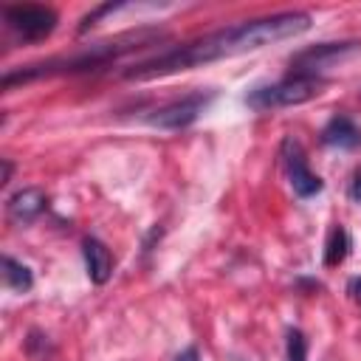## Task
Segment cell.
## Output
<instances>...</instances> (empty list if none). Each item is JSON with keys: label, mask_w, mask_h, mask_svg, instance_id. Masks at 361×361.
Instances as JSON below:
<instances>
[{"label": "cell", "mask_w": 361, "mask_h": 361, "mask_svg": "<svg viewBox=\"0 0 361 361\" xmlns=\"http://www.w3.org/2000/svg\"><path fill=\"white\" fill-rule=\"evenodd\" d=\"M231 361H243V358H231Z\"/></svg>", "instance_id": "cell-18"}, {"label": "cell", "mask_w": 361, "mask_h": 361, "mask_svg": "<svg viewBox=\"0 0 361 361\" xmlns=\"http://www.w3.org/2000/svg\"><path fill=\"white\" fill-rule=\"evenodd\" d=\"M324 87L322 76H307V73H290L274 85H262L254 87L245 96V104L257 113L265 110H276V107H293V104H305L310 99H316Z\"/></svg>", "instance_id": "cell-3"}, {"label": "cell", "mask_w": 361, "mask_h": 361, "mask_svg": "<svg viewBox=\"0 0 361 361\" xmlns=\"http://www.w3.org/2000/svg\"><path fill=\"white\" fill-rule=\"evenodd\" d=\"M82 257H85V268L93 285H104L113 274V257L107 251V245L96 237H85L82 243Z\"/></svg>", "instance_id": "cell-10"}, {"label": "cell", "mask_w": 361, "mask_h": 361, "mask_svg": "<svg viewBox=\"0 0 361 361\" xmlns=\"http://www.w3.org/2000/svg\"><path fill=\"white\" fill-rule=\"evenodd\" d=\"M11 161L8 158H3V175H0V183H8V178H11Z\"/></svg>", "instance_id": "cell-17"}, {"label": "cell", "mask_w": 361, "mask_h": 361, "mask_svg": "<svg viewBox=\"0 0 361 361\" xmlns=\"http://www.w3.org/2000/svg\"><path fill=\"white\" fill-rule=\"evenodd\" d=\"M3 17L23 39H45L56 28V11L48 6H6Z\"/></svg>", "instance_id": "cell-6"}, {"label": "cell", "mask_w": 361, "mask_h": 361, "mask_svg": "<svg viewBox=\"0 0 361 361\" xmlns=\"http://www.w3.org/2000/svg\"><path fill=\"white\" fill-rule=\"evenodd\" d=\"M350 200H355V203H361V169L355 172V178H353V183H350Z\"/></svg>", "instance_id": "cell-15"}, {"label": "cell", "mask_w": 361, "mask_h": 361, "mask_svg": "<svg viewBox=\"0 0 361 361\" xmlns=\"http://www.w3.org/2000/svg\"><path fill=\"white\" fill-rule=\"evenodd\" d=\"M282 164H285L288 183H290L293 195H299V197H313V195H319V192L324 189V180H322L316 172H310L299 141L288 138V141L282 144Z\"/></svg>", "instance_id": "cell-7"}, {"label": "cell", "mask_w": 361, "mask_h": 361, "mask_svg": "<svg viewBox=\"0 0 361 361\" xmlns=\"http://www.w3.org/2000/svg\"><path fill=\"white\" fill-rule=\"evenodd\" d=\"M347 293H350V299H353V302H358V305H361V276H353V279L347 282Z\"/></svg>", "instance_id": "cell-14"}, {"label": "cell", "mask_w": 361, "mask_h": 361, "mask_svg": "<svg viewBox=\"0 0 361 361\" xmlns=\"http://www.w3.org/2000/svg\"><path fill=\"white\" fill-rule=\"evenodd\" d=\"M172 361H200V353H197V347H186V350H180Z\"/></svg>", "instance_id": "cell-16"}, {"label": "cell", "mask_w": 361, "mask_h": 361, "mask_svg": "<svg viewBox=\"0 0 361 361\" xmlns=\"http://www.w3.org/2000/svg\"><path fill=\"white\" fill-rule=\"evenodd\" d=\"M310 28V14L307 11H279L257 20H245L220 31H212L206 37H197L186 45H178L172 51H164L152 59H144L133 65L124 76L127 79H155V76H169L178 71H189L195 65H206L214 59H228L240 54L259 51L265 45H274L279 39L299 37Z\"/></svg>", "instance_id": "cell-1"}, {"label": "cell", "mask_w": 361, "mask_h": 361, "mask_svg": "<svg viewBox=\"0 0 361 361\" xmlns=\"http://www.w3.org/2000/svg\"><path fill=\"white\" fill-rule=\"evenodd\" d=\"M161 34L158 31H130V34H121V37H113V39H104V42H96L90 45L85 54H76V56H68V59H48V62H37V65H25L20 71H8L3 76V87H14V85H23V82H31V79H42V76H51V73H79V71H93V68H102V65H110L113 59H118L121 54L127 51H135L152 39H158Z\"/></svg>", "instance_id": "cell-2"}, {"label": "cell", "mask_w": 361, "mask_h": 361, "mask_svg": "<svg viewBox=\"0 0 361 361\" xmlns=\"http://www.w3.org/2000/svg\"><path fill=\"white\" fill-rule=\"evenodd\" d=\"M347 254H350V234L344 226H333L327 234V243H324V265L336 268L347 259Z\"/></svg>", "instance_id": "cell-11"}, {"label": "cell", "mask_w": 361, "mask_h": 361, "mask_svg": "<svg viewBox=\"0 0 361 361\" xmlns=\"http://www.w3.org/2000/svg\"><path fill=\"white\" fill-rule=\"evenodd\" d=\"M45 206H48L45 192L37 189V186H25V189H20V192H14V195L8 197L6 212H8V217H11L14 223L25 226V223L37 220V217L45 212Z\"/></svg>", "instance_id": "cell-8"}, {"label": "cell", "mask_w": 361, "mask_h": 361, "mask_svg": "<svg viewBox=\"0 0 361 361\" xmlns=\"http://www.w3.org/2000/svg\"><path fill=\"white\" fill-rule=\"evenodd\" d=\"M285 355H288V361H307V338H305L302 330H296V327L288 330Z\"/></svg>", "instance_id": "cell-13"}, {"label": "cell", "mask_w": 361, "mask_h": 361, "mask_svg": "<svg viewBox=\"0 0 361 361\" xmlns=\"http://www.w3.org/2000/svg\"><path fill=\"white\" fill-rule=\"evenodd\" d=\"M322 144L333 149H358L361 147V127L350 116H333L322 130Z\"/></svg>", "instance_id": "cell-9"}, {"label": "cell", "mask_w": 361, "mask_h": 361, "mask_svg": "<svg viewBox=\"0 0 361 361\" xmlns=\"http://www.w3.org/2000/svg\"><path fill=\"white\" fill-rule=\"evenodd\" d=\"M3 279H6V285L14 290V293H28L31 290V285H34V274H31V268L28 265H23V262H17L14 257H3Z\"/></svg>", "instance_id": "cell-12"}, {"label": "cell", "mask_w": 361, "mask_h": 361, "mask_svg": "<svg viewBox=\"0 0 361 361\" xmlns=\"http://www.w3.org/2000/svg\"><path fill=\"white\" fill-rule=\"evenodd\" d=\"M209 102H212V93H203V90L186 93V96L152 110L147 116V124L158 127V130H183V127H189L200 118V113L209 107Z\"/></svg>", "instance_id": "cell-4"}, {"label": "cell", "mask_w": 361, "mask_h": 361, "mask_svg": "<svg viewBox=\"0 0 361 361\" xmlns=\"http://www.w3.org/2000/svg\"><path fill=\"white\" fill-rule=\"evenodd\" d=\"M361 51V42L358 39H344V42H319V45H310L299 54H293L290 59V68L293 73H307V76H316L319 71L324 68H333L344 59H350L353 54Z\"/></svg>", "instance_id": "cell-5"}]
</instances>
